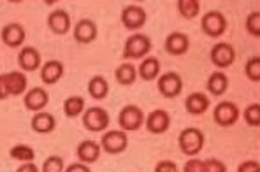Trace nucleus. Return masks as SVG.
<instances>
[{"instance_id":"b1692460","label":"nucleus","mask_w":260,"mask_h":172,"mask_svg":"<svg viewBox=\"0 0 260 172\" xmlns=\"http://www.w3.org/2000/svg\"><path fill=\"white\" fill-rule=\"evenodd\" d=\"M114 79H116L118 85L121 86H132L137 81V68L134 63L123 62L118 65L116 71H114Z\"/></svg>"},{"instance_id":"f03ea898","label":"nucleus","mask_w":260,"mask_h":172,"mask_svg":"<svg viewBox=\"0 0 260 172\" xmlns=\"http://www.w3.org/2000/svg\"><path fill=\"white\" fill-rule=\"evenodd\" d=\"M204 132L197 127H186L181 130L178 135V146L183 155L186 156H197L204 148Z\"/></svg>"},{"instance_id":"a211bd4d","label":"nucleus","mask_w":260,"mask_h":172,"mask_svg":"<svg viewBox=\"0 0 260 172\" xmlns=\"http://www.w3.org/2000/svg\"><path fill=\"white\" fill-rule=\"evenodd\" d=\"M209 106H211L209 97L206 93H202V91H193V93H190L188 97L185 98V109H186V113L192 114V116H201V114H204L206 111L209 109Z\"/></svg>"},{"instance_id":"2f4dec72","label":"nucleus","mask_w":260,"mask_h":172,"mask_svg":"<svg viewBox=\"0 0 260 172\" xmlns=\"http://www.w3.org/2000/svg\"><path fill=\"white\" fill-rule=\"evenodd\" d=\"M65 163L63 158L58 155H49L43 163V172H63Z\"/></svg>"},{"instance_id":"ddd939ff","label":"nucleus","mask_w":260,"mask_h":172,"mask_svg":"<svg viewBox=\"0 0 260 172\" xmlns=\"http://www.w3.org/2000/svg\"><path fill=\"white\" fill-rule=\"evenodd\" d=\"M97 23L93 20H79L74 25V30H72V36H74V41L79 44H91L95 39H97Z\"/></svg>"},{"instance_id":"58836bf2","label":"nucleus","mask_w":260,"mask_h":172,"mask_svg":"<svg viewBox=\"0 0 260 172\" xmlns=\"http://www.w3.org/2000/svg\"><path fill=\"white\" fill-rule=\"evenodd\" d=\"M16 172H41V169L34 162H28V163H21L16 169Z\"/></svg>"},{"instance_id":"e433bc0d","label":"nucleus","mask_w":260,"mask_h":172,"mask_svg":"<svg viewBox=\"0 0 260 172\" xmlns=\"http://www.w3.org/2000/svg\"><path fill=\"white\" fill-rule=\"evenodd\" d=\"M183 172H204V167H202V160L192 158L185 163L183 167Z\"/></svg>"},{"instance_id":"7ed1b4c3","label":"nucleus","mask_w":260,"mask_h":172,"mask_svg":"<svg viewBox=\"0 0 260 172\" xmlns=\"http://www.w3.org/2000/svg\"><path fill=\"white\" fill-rule=\"evenodd\" d=\"M151 51V39L146 33H132L123 46L125 60H141L146 58Z\"/></svg>"},{"instance_id":"5701e85b","label":"nucleus","mask_w":260,"mask_h":172,"mask_svg":"<svg viewBox=\"0 0 260 172\" xmlns=\"http://www.w3.org/2000/svg\"><path fill=\"white\" fill-rule=\"evenodd\" d=\"M160 76V60L155 56H146L143 62L139 63L137 68V78H141L143 81H155Z\"/></svg>"},{"instance_id":"9d476101","label":"nucleus","mask_w":260,"mask_h":172,"mask_svg":"<svg viewBox=\"0 0 260 172\" xmlns=\"http://www.w3.org/2000/svg\"><path fill=\"white\" fill-rule=\"evenodd\" d=\"M146 20L148 14L144 11V7L136 6V4H130V6L123 7V11H121V25L127 30H132V32L143 28L146 25Z\"/></svg>"},{"instance_id":"cd10ccee","label":"nucleus","mask_w":260,"mask_h":172,"mask_svg":"<svg viewBox=\"0 0 260 172\" xmlns=\"http://www.w3.org/2000/svg\"><path fill=\"white\" fill-rule=\"evenodd\" d=\"M9 156L13 160H16V162L28 163L36 160V151L30 146H26V144H16V146H13L9 150Z\"/></svg>"},{"instance_id":"dca6fc26","label":"nucleus","mask_w":260,"mask_h":172,"mask_svg":"<svg viewBox=\"0 0 260 172\" xmlns=\"http://www.w3.org/2000/svg\"><path fill=\"white\" fill-rule=\"evenodd\" d=\"M18 65L21 67L23 72H36L41 68V53L34 46H25L18 53Z\"/></svg>"},{"instance_id":"c756f323","label":"nucleus","mask_w":260,"mask_h":172,"mask_svg":"<svg viewBox=\"0 0 260 172\" xmlns=\"http://www.w3.org/2000/svg\"><path fill=\"white\" fill-rule=\"evenodd\" d=\"M243 118H244V121H246L248 127L258 128L260 127V104L253 102V104L248 106L243 113Z\"/></svg>"},{"instance_id":"aec40b11","label":"nucleus","mask_w":260,"mask_h":172,"mask_svg":"<svg viewBox=\"0 0 260 172\" xmlns=\"http://www.w3.org/2000/svg\"><path fill=\"white\" fill-rule=\"evenodd\" d=\"M48 26L56 36H65L71 30V16L65 9H55L48 16Z\"/></svg>"},{"instance_id":"4c0bfd02","label":"nucleus","mask_w":260,"mask_h":172,"mask_svg":"<svg viewBox=\"0 0 260 172\" xmlns=\"http://www.w3.org/2000/svg\"><path fill=\"white\" fill-rule=\"evenodd\" d=\"M63 172H91V169L86 165V163L74 162V163H71L69 167H65V170H63Z\"/></svg>"},{"instance_id":"2eb2a0df","label":"nucleus","mask_w":260,"mask_h":172,"mask_svg":"<svg viewBox=\"0 0 260 172\" xmlns=\"http://www.w3.org/2000/svg\"><path fill=\"white\" fill-rule=\"evenodd\" d=\"M23 104H25V108L28 111H32V113H41V111H44L46 106L49 104V95L44 88L36 86L25 93Z\"/></svg>"},{"instance_id":"393cba45","label":"nucleus","mask_w":260,"mask_h":172,"mask_svg":"<svg viewBox=\"0 0 260 172\" xmlns=\"http://www.w3.org/2000/svg\"><path fill=\"white\" fill-rule=\"evenodd\" d=\"M206 86H208V91L211 95H215V97H221V95L229 90V78L225 76V72L216 71L208 78Z\"/></svg>"},{"instance_id":"423d86ee","label":"nucleus","mask_w":260,"mask_h":172,"mask_svg":"<svg viewBox=\"0 0 260 172\" xmlns=\"http://www.w3.org/2000/svg\"><path fill=\"white\" fill-rule=\"evenodd\" d=\"M227 26H229L227 18H225V14L221 13V11H209L201 20V28L208 37L223 36Z\"/></svg>"},{"instance_id":"f257e3e1","label":"nucleus","mask_w":260,"mask_h":172,"mask_svg":"<svg viewBox=\"0 0 260 172\" xmlns=\"http://www.w3.org/2000/svg\"><path fill=\"white\" fill-rule=\"evenodd\" d=\"M26 86H28V78L25 72L14 71L0 74V100L26 93Z\"/></svg>"},{"instance_id":"f704fd0d","label":"nucleus","mask_w":260,"mask_h":172,"mask_svg":"<svg viewBox=\"0 0 260 172\" xmlns=\"http://www.w3.org/2000/svg\"><path fill=\"white\" fill-rule=\"evenodd\" d=\"M155 172H179V169L173 160H160L155 165Z\"/></svg>"},{"instance_id":"4468645a","label":"nucleus","mask_w":260,"mask_h":172,"mask_svg":"<svg viewBox=\"0 0 260 172\" xmlns=\"http://www.w3.org/2000/svg\"><path fill=\"white\" fill-rule=\"evenodd\" d=\"M148 132L151 133H164L171 127V114L166 109H155L144 118Z\"/></svg>"},{"instance_id":"39448f33","label":"nucleus","mask_w":260,"mask_h":172,"mask_svg":"<svg viewBox=\"0 0 260 172\" xmlns=\"http://www.w3.org/2000/svg\"><path fill=\"white\" fill-rule=\"evenodd\" d=\"M144 113L139 106L128 104L125 106L123 109L118 114V123H120V128L123 132H136L144 125Z\"/></svg>"},{"instance_id":"6e6552de","label":"nucleus","mask_w":260,"mask_h":172,"mask_svg":"<svg viewBox=\"0 0 260 172\" xmlns=\"http://www.w3.org/2000/svg\"><path fill=\"white\" fill-rule=\"evenodd\" d=\"M101 148L109 155H120L127 150L128 146V135L123 130H109V132L102 133Z\"/></svg>"},{"instance_id":"c85d7f7f","label":"nucleus","mask_w":260,"mask_h":172,"mask_svg":"<svg viewBox=\"0 0 260 172\" xmlns=\"http://www.w3.org/2000/svg\"><path fill=\"white\" fill-rule=\"evenodd\" d=\"M178 13L185 20H193L201 13V2L199 0H178Z\"/></svg>"},{"instance_id":"bb28decb","label":"nucleus","mask_w":260,"mask_h":172,"mask_svg":"<svg viewBox=\"0 0 260 172\" xmlns=\"http://www.w3.org/2000/svg\"><path fill=\"white\" fill-rule=\"evenodd\" d=\"M63 113L67 118H78L85 113V98L81 95H71L63 102Z\"/></svg>"},{"instance_id":"4be33fe9","label":"nucleus","mask_w":260,"mask_h":172,"mask_svg":"<svg viewBox=\"0 0 260 172\" xmlns=\"http://www.w3.org/2000/svg\"><path fill=\"white\" fill-rule=\"evenodd\" d=\"M30 127L37 133H51L56 128V118L51 113L41 111V113L34 114L32 121H30Z\"/></svg>"},{"instance_id":"7c9ffc66","label":"nucleus","mask_w":260,"mask_h":172,"mask_svg":"<svg viewBox=\"0 0 260 172\" xmlns=\"http://www.w3.org/2000/svg\"><path fill=\"white\" fill-rule=\"evenodd\" d=\"M244 74L250 81L253 83H260V58L258 56H253L250 58L244 65Z\"/></svg>"},{"instance_id":"412c9836","label":"nucleus","mask_w":260,"mask_h":172,"mask_svg":"<svg viewBox=\"0 0 260 172\" xmlns=\"http://www.w3.org/2000/svg\"><path fill=\"white\" fill-rule=\"evenodd\" d=\"M65 67L60 60H48L41 65V79L44 85H55L62 79Z\"/></svg>"},{"instance_id":"473e14b6","label":"nucleus","mask_w":260,"mask_h":172,"mask_svg":"<svg viewBox=\"0 0 260 172\" xmlns=\"http://www.w3.org/2000/svg\"><path fill=\"white\" fill-rule=\"evenodd\" d=\"M246 30H248V33H250V36L260 37V13H258V11H253V13L248 14Z\"/></svg>"},{"instance_id":"9b49d317","label":"nucleus","mask_w":260,"mask_h":172,"mask_svg":"<svg viewBox=\"0 0 260 172\" xmlns=\"http://www.w3.org/2000/svg\"><path fill=\"white\" fill-rule=\"evenodd\" d=\"M211 63L218 68H227L234 63L236 60V49L232 48V44L229 43H218L211 48L209 53Z\"/></svg>"},{"instance_id":"a878e982","label":"nucleus","mask_w":260,"mask_h":172,"mask_svg":"<svg viewBox=\"0 0 260 172\" xmlns=\"http://www.w3.org/2000/svg\"><path fill=\"white\" fill-rule=\"evenodd\" d=\"M88 93L95 100H104L109 95V83L104 76H93L88 81Z\"/></svg>"},{"instance_id":"72a5a7b5","label":"nucleus","mask_w":260,"mask_h":172,"mask_svg":"<svg viewBox=\"0 0 260 172\" xmlns=\"http://www.w3.org/2000/svg\"><path fill=\"white\" fill-rule=\"evenodd\" d=\"M202 167H204V172H227V165L218 158L202 160Z\"/></svg>"},{"instance_id":"f8f14e48","label":"nucleus","mask_w":260,"mask_h":172,"mask_svg":"<svg viewBox=\"0 0 260 172\" xmlns=\"http://www.w3.org/2000/svg\"><path fill=\"white\" fill-rule=\"evenodd\" d=\"M0 39L7 48H21L26 41L25 26L21 23H7L0 32Z\"/></svg>"},{"instance_id":"0eeeda50","label":"nucleus","mask_w":260,"mask_h":172,"mask_svg":"<svg viewBox=\"0 0 260 172\" xmlns=\"http://www.w3.org/2000/svg\"><path fill=\"white\" fill-rule=\"evenodd\" d=\"M213 120L218 127H232V125L238 123L239 120V108L231 100H223V102H218L213 109Z\"/></svg>"},{"instance_id":"20e7f679","label":"nucleus","mask_w":260,"mask_h":172,"mask_svg":"<svg viewBox=\"0 0 260 172\" xmlns=\"http://www.w3.org/2000/svg\"><path fill=\"white\" fill-rule=\"evenodd\" d=\"M81 116H83V125H85L88 132H106L109 128L111 116L104 108H99V106L88 108L85 109V113Z\"/></svg>"},{"instance_id":"1a4fd4ad","label":"nucleus","mask_w":260,"mask_h":172,"mask_svg":"<svg viewBox=\"0 0 260 172\" xmlns=\"http://www.w3.org/2000/svg\"><path fill=\"white\" fill-rule=\"evenodd\" d=\"M156 88H158L162 97L176 98V97H179L183 91V78L178 72H166V74L158 76V79H156Z\"/></svg>"},{"instance_id":"c9c22d12","label":"nucleus","mask_w":260,"mask_h":172,"mask_svg":"<svg viewBox=\"0 0 260 172\" xmlns=\"http://www.w3.org/2000/svg\"><path fill=\"white\" fill-rule=\"evenodd\" d=\"M238 172H260V163L257 160H244L243 163H239Z\"/></svg>"},{"instance_id":"f3484780","label":"nucleus","mask_w":260,"mask_h":172,"mask_svg":"<svg viewBox=\"0 0 260 172\" xmlns=\"http://www.w3.org/2000/svg\"><path fill=\"white\" fill-rule=\"evenodd\" d=\"M101 153H102V148L97 141H91V139H86V141H81L76 150V155H78V160L81 163H95L99 158H101Z\"/></svg>"},{"instance_id":"6ab92c4d","label":"nucleus","mask_w":260,"mask_h":172,"mask_svg":"<svg viewBox=\"0 0 260 172\" xmlns=\"http://www.w3.org/2000/svg\"><path fill=\"white\" fill-rule=\"evenodd\" d=\"M190 49V39L183 32H173L166 39V51L173 56H181Z\"/></svg>"}]
</instances>
